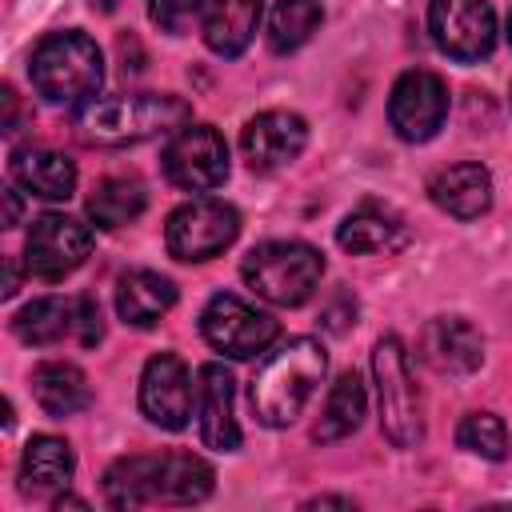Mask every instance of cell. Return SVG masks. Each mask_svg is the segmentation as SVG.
<instances>
[{"mask_svg":"<svg viewBox=\"0 0 512 512\" xmlns=\"http://www.w3.org/2000/svg\"><path fill=\"white\" fill-rule=\"evenodd\" d=\"M508 44H512V12H508Z\"/></svg>","mask_w":512,"mask_h":512,"instance_id":"cell-38","label":"cell"},{"mask_svg":"<svg viewBox=\"0 0 512 512\" xmlns=\"http://www.w3.org/2000/svg\"><path fill=\"white\" fill-rule=\"evenodd\" d=\"M200 332L216 352H224L232 360H252L280 336V324L268 312H260L256 304H248L232 292H216L200 312Z\"/></svg>","mask_w":512,"mask_h":512,"instance_id":"cell-7","label":"cell"},{"mask_svg":"<svg viewBox=\"0 0 512 512\" xmlns=\"http://www.w3.org/2000/svg\"><path fill=\"white\" fill-rule=\"evenodd\" d=\"M368 412V392H364V380L356 372H340V380L332 384L328 400H324V412L312 428V440L316 444H332V440H344L360 428Z\"/></svg>","mask_w":512,"mask_h":512,"instance_id":"cell-24","label":"cell"},{"mask_svg":"<svg viewBox=\"0 0 512 512\" xmlns=\"http://www.w3.org/2000/svg\"><path fill=\"white\" fill-rule=\"evenodd\" d=\"M192 120V108L168 92H136V96H104L88 100L76 112V132L96 148L144 144L168 132H180Z\"/></svg>","mask_w":512,"mask_h":512,"instance_id":"cell-2","label":"cell"},{"mask_svg":"<svg viewBox=\"0 0 512 512\" xmlns=\"http://www.w3.org/2000/svg\"><path fill=\"white\" fill-rule=\"evenodd\" d=\"M72 328H76V304L64 296H40L12 316V332L32 348H48L64 340Z\"/></svg>","mask_w":512,"mask_h":512,"instance_id":"cell-25","label":"cell"},{"mask_svg":"<svg viewBox=\"0 0 512 512\" xmlns=\"http://www.w3.org/2000/svg\"><path fill=\"white\" fill-rule=\"evenodd\" d=\"M56 508H84V500H76V496H60Z\"/></svg>","mask_w":512,"mask_h":512,"instance_id":"cell-37","label":"cell"},{"mask_svg":"<svg viewBox=\"0 0 512 512\" xmlns=\"http://www.w3.org/2000/svg\"><path fill=\"white\" fill-rule=\"evenodd\" d=\"M28 80L48 104H84L104 80V56L84 32H52L32 48Z\"/></svg>","mask_w":512,"mask_h":512,"instance_id":"cell-3","label":"cell"},{"mask_svg":"<svg viewBox=\"0 0 512 512\" xmlns=\"http://www.w3.org/2000/svg\"><path fill=\"white\" fill-rule=\"evenodd\" d=\"M308 508H352V500H344V496H316V500H308Z\"/></svg>","mask_w":512,"mask_h":512,"instance_id":"cell-34","label":"cell"},{"mask_svg":"<svg viewBox=\"0 0 512 512\" xmlns=\"http://www.w3.org/2000/svg\"><path fill=\"white\" fill-rule=\"evenodd\" d=\"M12 180L44 200H68L76 192V164L52 148H16L12 152Z\"/></svg>","mask_w":512,"mask_h":512,"instance_id":"cell-21","label":"cell"},{"mask_svg":"<svg viewBox=\"0 0 512 512\" xmlns=\"http://www.w3.org/2000/svg\"><path fill=\"white\" fill-rule=\"evenodd\" d=\"M92 252V228L64 212H44L32 220L24 240V264L40 280H64Z\"/></svg>","mask_w":512,"mask_h":512,"instance_id":"cell-9","label":"cell"},{"mask_svg":"<svg viewBox=\"0 0 512 512\" xmlns=\"http://www.w3.org/2000/svg\"><path fill=\"white\" fill-rule=\"evenodd\" d=\"M216 488L208 460L192 452H164L152 464V504H200Z\"/></svg>","mask_w":512,"mask_h":512,"instance_id":"cell-17","label":"cell"},{"mask_svg":"<svg viewBox=\"0 0 512 512\" xmlns=\"http://www.w3.org/2000/svg\"><path fill=\"white\" fill-rule=\"evenodd\" d=\"M420 352L436 372L464 376L484 364V336L464 316H436L420 336Z\"/></svg>","mask_w":512,"mask_h":512,"instance_id":"cell-15","label":"cell"},{"mask_svg":"<svg viewBox=\"0 0 512 512\" xmlns=\"http://www.w3.org/2000/svg\"><path fill=\"white\" fill-rule=\"evenodd\" d=\"M152 464H156V456H120L104 472V500L112 508L152 504Z\"/></svg>","mask_w":512,"mask_h":512,"instance_id":"cell-28","label":"cell"},{"mask_svg":"<svg viewBox=\"0 0 512 512\" xmlns=\"http://www.w3.org/2000/svg\"><path fill=\"white\" fill-rule=\"evenodd\" d=\"M448 116V88L428 68H408L388 96V124L400 140L424 144L444 128Z\"/></svg>","mask_w":512,"mask_h":512,"instance_id":"cell-10","label":"cell"},{"mask_svg":"<svg viewBox=\"0 0 512 512\" xmlns=\"http://www.w3.org/2000/svg\"><path fill=\"white\" fill-rule=\"evenodd\" d=\"M72 468H76V460H72L68 440L40 432V436H32V440L24 444L20 488H24V492H56V488H68Z\"/></svg>","mask_w":512,"mask_h":512,"instance_id":"cell-23","label":"cell"},{"mask_svg":"<svg viewBox=\"0 0 512 512\" xmlns=\"http://www.w3.org/2000/svg\"><path fill=\"white\" fill-rule=\"evenodd\" d=\"M304 144H308V124H304V116H296L288 108H268V112L252 116L240 132V152L252 172L288 168L304 152Z\"/></svg>","mask_w":512,"mask_h":512,"instance_id":"cell-13","label":"cell"},{"mask_svg":"<svg viewBox=\"0 0 512 512\" xmlns=\"http://www.w3.org/2000/svg\"><path fill=\"white\" fill-rule=\"evenodd\" d=\"M324 372H328V356H324L320 340H312V336L284 340L276 352H268L260 360V368L252 376L248 400H252L256 420L268 428H288L316 396Z\"/></svg>","mask_w":512,"mask_h":512,"instance_id":"cell-1","label":"cell"},{"mask_svg":"<svg viewBox=\"0 0 512 512\" xmlns=\"http://www.w3.org/2000/svg\"><path fill=\"white\" fill-rule=\"evenodd\" d=\"M264 16V0H208L204 4V44L216 56H240Z\"/></svg>","mask_w":512,"mask_h":512,"instance_id":"cell-20","label":"cell"},{"mask_svg":"<svg viewBox=\"0 0 512 512\" xmlns=\"http://www.w3.org/2000/svg\"><path fill=\"white\" fill-rule=\"evenodd\" d=\"M164 176L184 192H212L228 180V144L208 124H184L164 148Z\"/></svg>","mask_w":512,"mask_h":512,"instance_id":"cell-11","label":"cell"},{"mask_svg":"<svg viewBox=\"0 0 512 512\" xmlns=\"http://www.w3.org/2000/svg\"><path fill=\"white\" fill-rule=\"evenodd\" d=\"M428 196L440 212L456 216V220H476L492 208V176L484 164H452L444 172L432 176Z\"/></svg>","mask_w":512,"mask_h":512,"instance_id":"cell-16","label":"cell"},{"mask_svg":"<svg viewBox=\"0 0 512 512\" xmlns=\"http://www.w3.org/2000/svg\"><path fill=\"white\" fill-rule=\"evenodd\" d=\"M16 224H20V192L4 188V228H16Z\"/></svg>","mask_w":512,"mask_h":512,"instance_id":"cell-33","label":"cell"},{"mask_svg":"<svg viewBox=\"0 0 512 512\" xmlns=\"http://www.w3.org/2000/svg\"><path fill=\"white\" fill-rule=\"evenodd\" d=\"M428 32L444 56L472 64L496 48V12L488 0H432Z\"/></svg>","mask_w":512,"mask_h":512,"instance_id":"cell-8","label":"cell"},{"mask_svg":"<svg viewBox=\"0 0 512 512\" xmlns=\"http://www.w3.org/2000/svg\"><path fill=\"white\" fill-rule=\"evenodd\" d=\"M32 396L56 420L76 416V412H84L92 404L88 376L76 364H68V360H44V364H36L32 368Z\"/></svg>","mask_w":512,"mask_h":512,"instance_id":"cell-22","label":"cell"},{"mask_svg":"<svg viewBox=\"0 0 512 512\" xmlns=\"http://www.w3.org/2000/svg\"><path fill=\"white\" fill-rule=\"evenodd\" d=\"M456 444L480 460H504L508 456V428L492 412H468L456 428Z\"/></svg>","mask_w":512,"mask_h":512,"instance_id":"cell-29","label":"cell"},{"mask_svg":"<svg viewBox=\"0 0 512 512\" xmlns=\"http://www.w3.org/2000/svg\"><path fill=\"white\" fill-rule=\"evenodd\" d=\"M236 380L224 364H204L196 372V424L200 440L212 452H236L240 448V424L232 412Z\"/></svg>","mask_w":512,"mask_h":512,"instance_id":"cell-14","label":"cell"},{"mask_svg":"<svg viewBox=\"0 0 512 512\" xmlns=\"http://www.w3.org/2000/svg\"><path fill=\"white\" fill-rule=\"evenodd\" d=\"M4 104H8V120H4V132H12V124H16V92H12V88H4Z\"/></svg>","mask_w":512,"mask_h":512,"instance_id":"cell-36","label":"cell"},{"mask_svg":"<svg viewBox=\"0 0 512 512\" xmlns=\"http://www.w3.org/2000/svg\"><path fill=\"white\" fill-rule=\"evenodd\" d=\"M336 244L352 256H376V252H396L408 244V228L404 220L384 208V204H360L356 212H348L336 228Z\"/></svg>","mask_w":512,"mask_h":512,"instance_id":"cell-18","label":"cell"},{"mask_svg":"<svg viewBox=\"0 0 512 512\" xmlns=\"http://www.w3.org/2000/svg\"><path fill=\"white\" fill-rule=\"evenodd\" d=\"M352 320H356V300L340 292V296L324 308V328H328V332H344Z\"/></svg>","mask_w":512,"mask_h":512,"instance_id":"cell-32","label":"cell"},{"mask_svg":"<svg viewBox=\"0 0 512 512\" xmlns=\"http://www.w3.org/2000/svg\"><path fill=\"white\" fill-rule=\"evenodd\" d=\"M144 204H148V196H144L140 180H132V176H108V180H100L92 188L88 216L100 228H124V224H132L144 212Z\"/></svg>","mask_w":512,"mask_h":512,"instance_id":"cell-26","label":"cell"},{"mask_svg":"<svg viewBox=\"0 0 512 512\" xmlns=\"http://www.w3.org/2000/svg\"><path fill=\"white\" fill-rule=\"evenodd\" d=\"M236 236H240V212L212 196L180 204L164 224V244L184 264L220 256Z\"/></svg>","mask_w":512,"mask_h":512,"instance_id":"cell-6","label":"cell"},{"mask_svg":"<svg viewBox=\"0 0 512 512\" xmlns=\"http://www.w3.org/2000/svg\"><path fill=\"white\" fill-rule=\"evenodd\" d=\"M176 304V284L152 268H132L116 280V312L132 328H152Z\"/></svg>","mask_w":512,"mask_h":512,"instance_id":"cell-19","label":"cell"},{"mask_svg":"<svg viewBox=\"0 0 512 512\" xmlns=\"http://www.w3.org/2000/svg\"><path fill=\"white\" fill-rule=\"evenodd\" d=\"M20 288V272H16V260H8V276H4V296H16Z\"/></svg>","mask_w":512,"mask_h":512,"instance_id":"cell-35","label":"cell"},{"mask_svg":"<svg viewBox=\"0 0 512 512\" xmlns=\"http://www.w3.org/2000/svg\"><path fill=\"white\" fill-rule=\"evenodd\" d=\"M372 380H376V404H380V432L396 448H416L424 440V412H420V388L412 380V364L400 336L376 340Z\"/></svg>","mask_w":512,"mask_h":512,"instance_id":"cell-5","label":"cell"},{"mask_svg":"<svg viewBox=\"0 0 512 512\" xmlns=\"http://www.w3.org/2000/svg\"><path fill=\"white\" fill-rule=\"evenodd\" d=\"M76 336H80L84 348L100 344L104 324H100V304H96V296H80V300H76Z\"/></svg>","mask_w":512,"mask_h":512,"instance_id":"cell-31","label":"cell"},{"mask_svg":"<svg viewBox=\"0 0 512 512\" xmlns=\"http://www.w3.org/2000/svg\"><path fill=\"white\" fill-rule=\"evenodd\" d=\"M200 12H204V0H148L152 24H160V32H172V36H180Z\"/></svg>","mask_w":512,"mask_h":512,"instance_id":"cell-30","label":"cell"},{"mask_svg":"<svg viewBox=\"0 0 512 512\" xmlns=\"http://www.w3.org/2000/svg\"><path fill=\"white\" fill-rule=\"evenodd\" d=\"M140 412L164 428L180 432L192 416V380L176 352H156L140 372Z\"/></svg>","mask_w":512,"mask_h":512,"instance_id":"cell-12","label":"cell"},{"mask_svg":"<svg viewBox=\"0 0 512 512\" xmlns=\"http://www.w3.org/2000/svg\"><path fill=\"white\" fill-rule=\"evenodd\" d=\"M324 12L316 0H276L272 16H268V48L288 56L296 48H304L312 40V32L320 28Z\"/></svg>","mask_w":512,"mask_h":512,"instance_id":"cell-27","label":"cell"},{"mask_svg":"<svg viewBox=\"0 0 512 512\" xmlns=\"http://www.w3.org/2000/svg\"><path fill=\"white\" fill-rule=\"evenodd\" d=\"M240 276L260 300L296 308L316 292L324 276V256L304 240H264L244 256Z\"/></svg>","mask_w":512,"mask_h":512,"instance_id":"cell-4","label":"cell"}]
</instances>
